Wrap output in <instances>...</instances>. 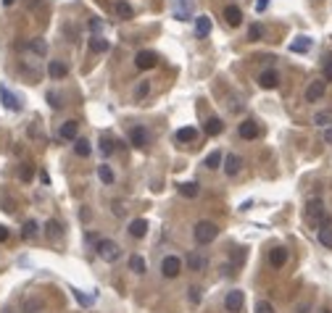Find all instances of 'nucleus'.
<instances>
[{"instance_id":"4c0bfd02","label":"nucleus","mask_w":332,"mask_h":313,"mask_svg":"<svg viewBox=\"0 0 332 313\" xmlns=\"http://www.w3.org/2000/svg\"><path fill=\"white\" fill-rule=\"evenodd\" d=\"M324 82H332V58L324 61Z\"/></svg>"},{"instance_id":"e433bc0d","label":"nucleus","mask_w":332,"mask_h":313,"mask_svg":"<svg viewBox=\"0 0 332 313\" xmlns=\"http://www.w3.org/2000/svg\"><path fill=\"white\" fill-rule=\"evenodd\" d=\"M256 313H274L272 303H267V300H261V303L256 305Z\"/></svg>"},{"instance_id":"f257e3e1","label":"nucleus","mask_w":332,"mask_h":313,"mask_svg":"<svg viewBox=\"0 0 332 313\" xmlns=\"http://www.w3.org/2000/svg\"><path fill=\"white\" fill-rule=\"evenodd\" d=\"M216 234H219V226L211 224V221H198L195 229H192V237H195L198 245H209Z\"/></svg>"},{"instance_id":"9b49d317","label":"nucleus","mask_w":332,"mask_h":313,"mask_svg":"<svg viewBox=\"0 0 332 313\" xmlns=\"http://www.w3.org/2000/svg\"><path fill=\"white\" fill-rule=\"evenodd\" d=\"M224 21L230 27H240V21H243V11H240L237 6H227L224 8Z\"/></svg>"},{"instance_id":"20e7f679","label":"nucleus","mask_w":332,"mask_h":313,"mask_svg":"<svg viewBox=\"0 0 332 313\" xmlns=\"http://www.w3.org/2000/svg\"><path fill=\"white\" fill-rule=\"evenodd\" d=\"M156 63H158V55L153 50H140V53L135 55V66L143 68V71H145V68H153Z\"/></svg>"},{"instance_id":"cd10ccee","label":"nucleus","mask_w":332,"mask_h":313,"mask_svg":"<svg viewBox=\"0 0 332 313\" xmlns=\"http://www.w3.org/2000/svg\"><path fill=\"white\" fill-rule=\"evenodd\" d=\"M179 195H185V198H195V195H198V184H195V182L179 184Z\"/></svg>"},{"instance_id":"72a5a7b5","label":"nucleus","mask_w":332,"mask_h":313,"mask_svg":"<svg viewBox=\"0 0 332 313\" xmlns=\"http://www.w3.org/2000/svg\"><path fill=\"white\" fill-rule=\"evenodd\" d=\"M100 153H103V155H111V153H113V142L108 140V137H106V140L100 137Z\"/></svg>"},{"instance_id":"f03ea898","label":"nucleus","mask_w":332,"mask_h":313,"mask_svg":"<svg viewBox=\"0 0 332 313\" xmlns=\"http://www.w3.org/2000/svg\"><path fill=\"white\" fill-rule=\"evenodd\" d=\"M95 250H98V256H100L103 261H108V263H113V261L121 258V248H119L113 240H100L98 245H95Z\"/></svg>"},{"instance_id":"f8f14e48","label":"nucleus","mask_w":332,"mask_h":313,"mask_svg":"<svg viewBox=\"0 0 332 313\" xmlns=\"http://www.w3.org/2000/svg\"><path fill=\"white\" fill-rule=\"evenodd\" d=\"M77 134H79V124H77V121L61 124V129H58V137H61V140H77Z\"/></svg>"},{"instance_id":"39448f33","label":"nucleus","mask_w":332,"mask_h":313,"mask_svg":"<svg viewBox=\"0 0 332 313\" xmlns=\"http://www.w3.org/2000/svg\"><path fill=\"white\" fill-rule=\"evenodd\" d=\"M243 300H245V295L240 292V289H232V292L224 297V308L230 313H240V310H243Z\"/></svg>"},{"instance_id":"6ab92c4d","label":"nucleus","mask_w":332,"mask_h":313,"mask_svg":"<svg viewBox=\"0 0 332 313\" xmlns=\"http://www.w3.org/2000/svg\"><path fill=\"white\" fill-rule=\"evenodd\" d=\"M145 231H148V221H145V218H135V221L129 224V234H132L135 240L145 237Z\"/></svg>"},{"instance_id":"09e8293b","label":"nucleus","mask_w":332,"mask_h":313,"mask_svg":"<svg viewBox=\"0 0 332 313\" xmlns=\"http://www.w3.org/2000/svg\"><path fill=\"white\" fill-rule=\"evenodd\" d=\"M16 3V0H3V6H14Z\"/></svg>"},{"instance_id":"dca6fc26","label":"nucleus","mask_w":332,"mask_h":313,"mask_svg":"<svg viewBox=\"0 0 332 313\" xmlns=\"http://www.w3.org/2000/svg\"><path fill=\"white\" fill-rule=\"evenodd\" d=\"M222 132H224V121L219 119V116H211V119L206 121V134L216 137V134H222Z\"/></svg>"},{"instance_id":"58836bf2","label":"nucleus","mask_w":332,"mask_h":313,"mask_svg":"<svg viewBox=\"0 0 332 313\" xmlns=\"http://www.w3.org/2000/svg\"><path fill=\"white\" fill-rule=\"evenodd\" d=\"M58 231H61L58 221H48V234H50V237H58Z\"/></svg>"},{"instance_id":"49530a36","label":"nucleus","mask_w":332,"mask_h":313,"mask_svg":"<svg viewBox=\"0 0 332 313\" xmlns=\"http://www.w3.org/2000/svg\"><path fill=\"white\" fill-rule=\"evenodd\" d=\"M90 27H93V32H100V21L93 19V21H90Z\"/></svg>"},{"instance_id":"a18cd8bd","label":"nucleus","mask_w":332,"mask_h":313,"mask_svg":"<svg viewBox=\"0 0 332 313\" xmlns=\"http://www.w3.org/2000/svg\"><path fill=\"white\" fill-rule=\"evenodd\" d=\"M6 240H8V229L0 224V242H6Z\"/></svg>"},{"instance_id":"79ce46f5","label":"nucleus","mask_w":332,"mask_h":313,"mask_svg":"<svg viewBox=\"0 0 332 313\" xmlns=\"http://www.w3.org/2000/svg\"><path fill=\"white\" fill-rule=\"evenodd\" d=\"M267 8H269V0H256V11H258V14H264Z\"/></svg>"},{"instance_id":"ea45409f","label":"nucleus","mask_w":332,"mask_h":313,"mask_svg":"<svg viewBox=\"0 0 332 313\" xmlns=\"http://www.w3.org/2000/svg\"><path fill=\"white\" fill-rule=\"evenodd\" d=\"M190 300H192V305H198V303H201V289H198V287H192V289H190Z\"/></svg>"},{"instance_id":"aec40b11","label":"nucleus","mask_w":332,"mask_h":313,"mask_svg":"<svg viewBox=\"0 0 332 313\" xmlns=\"http://www.w3.org/2000/svg\"><path fill=\"white\" fill-rule=\"evenodd\" d=\"M311 40L308 37H295V42H290V53H308Z\"/></svg>"},{"instance_id":"9d476101","label":"nucleus","mask_w":332,"mask_h":313,"mask_svg":"<svg viewBox=\"0 0 332 313\" xmlns=\"http://www.w3.org/2000/svg\"><path fill=\"white\" fill-rule=\"evenodd\" d=\"M258 85L264 87V90H274V87H280V74L269 68V71H264V74L258 76Z\"/></svg>"},{"instance_id":"4be33fe9","label":"nucleus","mask_w":332,"mask_h":313,"mask_svg":"<svg viewBox=\"0 0 332 313\" xmlns=\"http://www.w3.org/2000/svg\"><path fill=\"white\" fill-rule=\"evenodd\" d=\"M222 164H224V155L219 153V150H214V153L206 155V169H211V171H214V169H219Z\"/></svg>"},{"instance_id":"5701e85b","label":"nucleus","mask_w":332,"mask_h":313,"mask_svg":"<svg viewBox=\"0 0 332 313\" xmlns=\"http://www.w3.org/2000/svg\"><path fill=\"white\" fill-rule=\"evenodd\" d=\"M285 261H288V253H285V250H272L269 253V263L274 266V269H280V266H285Z\"/></svg>"},{"instance_id":"7ed1b4c3","label":"nucleus","mask_w":332,"mask_h":313,"mask_svg":"<svg viewBox=\"0 0 332 313\" xmlns=\"http://www.w3.org/2000/svg\"><path fill=\"white\" fill-rule=\"evenodd\" d=\"M161 271H164V276L174 279V276H179V271H182V261H179L177 256H166V258L161 261Z\"/></svg>"},{"instance_id":"423d86ee","label":"nucleus","mask_w":332,"mask_h":313,"mask_svg":"<svg viewBox=\"0 0 332 313\" xmlns=\"http://www.w3.org/2000/svg\"><path fill=\"white\" fill-rule=\"evenodd\" d=\"M237 134L243 137V140H256V137L261 134V129H258V124L253 119H245L243 124L237 126Z\"/></svg>"},{"instance_id":"ddd939ff","label":"nucleus","mask_w":332,"mask_h":313,"mask_svg":"<svg viewBox=\"0 0 332 313\" xmlns=\"http://www.w3.org/2000/svg\"><path fill=\"white\" fill-rule=\"evenodd\" d=\"M240 169H243V158H240V155L230 153V155L224 158V171L230 174V177H235V174H237Z\"/></svg>"},{"instance_id":"2eb2a0df","label":"nucleus","mask_w":332,"mask_h":313,"mask_svg":"<svg viewBox=\"0 0 332 313\" xmlns=\"http://www.w3.org/2000/svg\"><path fill=\"white\" fill-rule=\"evenodd\" d=\"M211 29H214V24H211L209 16H195V32H198V37H209Z\"/></svg>"},{"instance_id":"7c9ffc66","label":"nucleus","mask_w":332,"mask_h":313,"mask_svg":"<svg viewBox=\"0 0 332 313\" xmlns=\"http://www.w3.org/2000/svg\"><path fill=\"white\" fill-rule=\"evenodd\" d=\"M29 50L37 53V55H45V53H48V42H45V40H32L29 42Z\"/></svg>"},{"instance_id":"c85d7f7f","label":"nucleus","mask_w":332,"mask_h":313,"mask_svg":"<svg viewBox=\"0 0 332 313\" xmlns=\"http://www.w3.org/2000/svg\"><path fill=\"white\" fill-rule=\"evenodd\" d=\"M98 177H100V182L113 184V171H111V166H106V164H100V166H98Z\"/></svg>"},{"instance_id":"393cba45","label":"nucleus","mask_w":332,"mask_h":313,"mask_svg":"<svg viewBox=\"0 0 332 313\" xmlns=\"http://www.w3.org/2000/svg\"><path fill=\"white\" fill-rule=\"evenodd\" d=\"M187 269H192V271H203V269H206V258H201L198 253H190V256H187Z\"/></svg>"},{"instance_id":"a211bd4d","label":"nucleus","mask_w":332,"mask_h":313,"mask_svg":"<svg viewBox=\"0 0 332 313\" xmlns=\"http://www.w3.org/2000/svg\"><path fill=\"white\" fill-rule=\"evenodd\" d=\"M129 140H132L135 147H145V145H148V134H145L143 126H135V129L129 132Z\"/></svg>"},{"instance_id":"8fccbe9b","label":"nucleus","mask_w":332,"mask_h":313,"mask_svg":"<svg viewBox=\"0 0 332 313\" xmlns=\"http://www.w3.org/2000/svg\"><path fill=\"white\" fill-rule=\"evenodd\" d=\"M324 313H327V310H324Z\"/></svg>"},{"instance_id":"1a4fd4ad","label":"nucleus","mask_w":332,"mask_h":313,"mask_svg":"<svg viewBox=\"0 0 332 313\" xmlns=\"http://www.w3.org/2000/svg\"><path fill=\"white\" fill-rule=\"evenodd\" d=\"M308 216L311 218H319V221H322V226H327V213H324V205H322V200H311L308 203Z\"/></svg>"},{"instance_id":"0eeeda50","label":"nucleus","mask_w":332,"mask_h":313,"mask_svg":"<svg viewBox=\"0 0 332 313\" xmlns=\"http://www.w3.org/2000/svg\"><path fill=\"white\" fill-rule=\"evenodd\" d=\"M0 98H3V106H6L8 111H21V100H19L6 85H0Z\"/></svg>"},{"instance_id":"4468645a","label":"nucleus","mask_w":332,"mask_h":313,"mask_svg":"<svg viewBox=\"0 0 332 313\" xmlns=\"http://www.w3.org/2000/svg\"><path fill=\"white\" fill-rule=\"evenodd\" d=\"M48 74H50V79H63L69 74V66L63 61H50L48 63Z\"/></svg>"},{"instance_id":"de8ad7c7","label":"nucleus","mask_w":332,"mask_h":313,"mask_svg":"<svg viewBox=\"0 0 332 313\" xmlns=\"http://www.w3.org/2000/svg\"><path fill=\"white\" fill-rule=\"evenodd\" d=\"M324 140H327V142H332V129H327V134H324Z\"/></svg>"},{"instance_id":"a19ab883","label":"nucleus","mask_w":332,"mask_h":313,"mask_svg":"<svg viewBox=\"0 0 332 313\" xmlns=\"http://www.w3.org/2000/svg\"><path fill=\"white\" fill-rule=\"evenodd\" d=\"M48 103L53 108H61V103H58V95H55V92H48Z\"/></svg>"},{"instance_id":"6e6552de","label":"nucleus","mask_w":332,"mask_h":313,"mask_svg":"<svg viewBox=\"0 0 332 313\" xmlns=\"http://www.w3.org/2000/svg\"><path fill=\"white\" fill-rule=\"evenodd\" d=\"M324 90H327V82H311L306 90V103H316L324 98Z\"/></svg>"},{"instance_id":"412c9836","label":"nucleus","mask_w":332,"mask_h":313,"mask_svg":"<svg viewBox=\"0 0 332 313\" xmlns=\"http://www.w3.org/2000/svg\"><path fill=\"white\" fill-rule=\"evenodd\" d=\"M113 11H116L119 19H132V16H135V8H132L129 3H124V0H119V3L113 6Z\"/></svg>"},{"instance_id":"a878e982","label":"nucleus","mask_w":332,"mask_h":313,"mask_svg":"<svg viewBox=\"0 0 332 313\" xmlns=\"http://www.w3.org/2000/svg\"><path fill=\"white\" fill-rule=\"evenodd\" d=\"M195 129H192V126H182V129H177V140L179 142H192V140H195Z\"/></svg>"},{"instance_id":"c756f323","label":"nucleus","mask_w":332,"mask_h":313,"mask_svg":"<svg viewBox=\"0 0 332 313\" xmlns=\"http://www.w3.org/2000/svg\"><path fill=\"white\" fill-rule=\"evenodd\" d=\"M261 37H264V27H261V24H250V27H248V40L258 42Z\"/></svg>"},{"instance_id":"c03bdc74","label":"nucleus","mask_w":332,"mask_h":313,"mask_svg":"<svg viewBox=\"0 0 332 313\" xmlns=\"http://www.w3.org/2000/svg\"><path fill=\"white\" fill-rule=\"evenodd\" d=\"M77 300H79L82 305H90V303H93V297H85L82 292H77Z\"/></svg>"},{"instance_id":"f3484780","label":"nucleus","mask_w":332,"mask_h":313,"mask_svg":"<svg viewBox=\"0 0 332 313\" xmlns=\"http://www.w3.org/2000/svg\"><path fill=\"white\" fill-rule=\"evenodd\" d=\"M87 45H90V50H93V53H106V50L111 48V42H108L106 37H100V34H93Z\"/></svg>"},{"instance_id":"bb28decb","label":"nucleus","mask_w":332,"mask_h":313,"mask_svg":"<svg viewBox=\"0 0 332 313\" xmlns=\"http://www.w3.org/2000/svg\"><path fill=\"white\" fill-rule=\"evenodd\" d=\"M129 269H132L135 274H145V271H148V263H145V258H140V256H132V258H129Z\"/></svg>"},{"instance_id":"b1692460","label":"nucleus","mask_w":332,"mask_h":313,"mask_svg":"<svg viewBox=\"0 0 332 313\" xmlns=\"http://www.w3.org/2000/svg\"><path fill=\"white\" fill-rule=\"evenodd\" d=\"M74 153H77V155H82V158H87L90 153H93V147H90V142L85 140V137H82V140L77 137V140H74Z\"/></svg>"},{"instance_id":"37998d69","label":"nucleus","mask_w":332,"mask_h":313,"mask_svg":"<svg viewBox=\"0 0 332 313\" xmlns=\"http://www.w3.org/2000/svg\"><path fill=\"white\" fill-rule=\"evenodd\" d=\"M21 179H24V182L32 179V166H24V169H21Z\"/></svg>"},{"instance_id":"f704fd0d","label":"nucleus","mask_w":332,"mask_h":313,"mask_svg":"<svg viewBox=\"0 0 332 313\" xmlns=\"http://www.w3.org/2000/svg\"><path fill=\"white\" fill-rule=\"evenodd\" d=\"M34 234H37V221L29 218V221L24 224V237H34Z\"/></svg>"},{"instance_id":"2f4dec72","label":"nucleus","mask_w":332,"mask_h":313,"mask_svg":"<svg viewBox=\"0 0 332 313\" xmlns=\"http://www.w3.org/2000/svg\"><path fill=\"white\" fill-rule=\"evenodd\" d=\"M319 242H322L324 248H332V229H329V226H322V229H319Z\"/></svg>"},{"instance_id":"c9c22d12","label":"nucleus","mask_w":332,"mask_h":313,"mask_svg":"<svg viewBox=\"0 0 332 313\" xmlns=\"http://www.w3.org/2000/svg\"><path fill=\"white\" fill-rule=\"evenodd\" d=\"M148 92H151V85H148V82H143V85H137V90H135V98H145Z\"/></svg>"},{"instance_id":"473e14b6","label":"nucleus","mask_w":332,"mask_h":313,"mask_svg":"<svg viewBox=\"0 0 332 313\" xmlns=\"http://www.w3.org/2000/svg\"><path fill=\"white\" fill-rule=\"evenodd\" d=\"M314 124H319V126L332 124V111H319V113L314 116Z\"/></svg>"}]
</instances>
